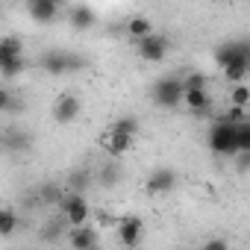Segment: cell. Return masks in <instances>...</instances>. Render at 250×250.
Returning a JSON list of instances; mask_svg holds the SVG:
<instances>
[{
	"label": "cell",
	"mask_w": 250,
	"mask_h": 250,
	"mask_svg": "<svg viewBox=\"0 0 250 250\" xmlns=\"http://www.w3.org/2000/svg\"><path fill=\"white\" fill-rule=\"evenodd\" d=\"M15 229H18V212L12 206H3L0 209V238H9Z\"/></svg>",
	"instance_id": "2e32d148"
},
{
	"label": "cell",
	"mask_w": 250,
	"mask_h": 250,
	"mask_svg": "<svg viewBox=\"0 0 250 250\" xmlns=\"http://www.w3.org/2000/svg\"><path fill=\"white\" fill-rule=\"evenodd\" d=\"M229 100H232V103H238V106H250V88H247V85H241V83H235V85H232V91H229Z\"/></svg>",
	"instance_id": "7402d4cb"
},
{
	"label": "cell",
	"mask_w": 250,
	"mask_h": 250,
	"mask_svg": "<svg viewBox=\"0 0 250 250\" xmlns=\"http://www.w3.org/2000/svg\"><path fill=\"white\" fill-rule=\"evenodd\" d=\"M153 103L156 106H162V109H177V106H183V97H186V85H183V80H177V77H162V80H156L153 83Z\"/></svg>",
	"instance_id": "277c9868"
},
{
	"label": "cell",
	"mask_w": 250,
	"mask_h": 250,
	"mask_svg": "<svg viewBox=\"0 0 250 250\" xmlns=\"http://www.w3.org/2000/svg\"><path fill=\"white\" fill-rule=\"evenodd\" d=\"M229 62H241L250 68V42L247 39H238V42H227L215 50V65L224 71Z\"/></svg>",
	"instance_id": "5b68a950"
},
{
	"label": "cell",
	"mask_w": 250,
	"mask_h": 250,
	"mask_svg": "<svg viewBox=\"0 0 250 250\" xmlns=\"http://www.w3.org/2000/svg\"><path fill=\"white\" fill-rule=\"evenodd\" d=\"M127 33H130V39H145V36H150L153 30H150V21H147V18L136 15V18L127 21Z\"/></svg>",
	"instance_id": "ac0fdd59"
},
{
	"label": "cell",
	"mask_w": 250,
	"mask_h": 250,
	"mask_svg": "<svg viewBox=\"0 0 250 250\" xmlns=\"http://www.w3.org/2000/svg\"><path fill=\"white\" fill-rule=\"evenodd\" d=\"M118 177H121V171H118V165H103L100 168V174H97V180H100V186H115L118 183Z\"/></svg>",
	"instance_id": "44dd1931"
},
{
	"label": "cell",
	"mask_w": 250,
	"mask_h": 250,
	"mask_svg": "<svg viewBox=\"0 0 250 250\" xmlns=\"http://www.w3.org/2000/svg\"><path fill=\"white\" fill-rule=\"evenodd\" d=\"M118 241L124 247H139L142 244V235H145V221L139 215H127V218H121L118 224Z\"/></svg>",
	"instance_id": "ba28073f"
},
{
	"label": "cell",
	"mask_w": 250,
	"mask_h": 250,
	"mask_svg": "<svg viewBox=\"0 0 250 250\" xmlns=\"http://www.w3.org/2000/svg\"><path fill=\"white\" fill-rule=\"evenodd\" d=\"M24 6L36 24H53L62 15V0H24Z\"/></svg>",
	"instance_id": "52a82bcc"
},
{
	"label": "cell",
	"mask_w": 250,
	"mask_h": 250,
	"mask_svg": "<svg viewBox=\"0 0 250 250\" xmlns=\"http://www.w3.org/2000/svg\"><path fill=\"white\" fill-rule=\"evenodd\" d=\"M56 209H59V215H65L68 227H83L88 221V215H91V209L85 203V194L83 191H71V188L59 197Z\"/></svg>",
	"instance_id": "3957f363"
},
{
	"label": "cell",
	"mask_w": 250,
	"mask_h": 250,
	"mask_svg": "<svg viewBox=\"0 0 250 250\" xmlns=\"http://www.w3.org/2000/svg\"><path fill=\"white\" fill-rule=\"evenodd\" d=\"M112 130H118V133H124V136H139L142 133V124H139V118L136 115H124V118H118L115 124H112Z\"/></svg>",
	"instance_id": "e0dca14e"
},
{
	"label": "cell",
	"mask_w": 250,
	"mask_h": 250,
	"mask_svg": "<svg viewBox=\"0 0 250 250\" xmlns=\"http://www.w3.org/2000/svg\"><path fill=\"white\" fill-rule=\"evenodd\" d=\"M221 118H227V121H235V124H238V121H244V118H247V106H238V103H232V106H229V109H227Z\"/></svg>",
	"instance_id": "d4e9b609"
},
{
	"label": "cell",
	"mask_w": 250,
	"mask_h": 250,
	"mask_svg": "<svg viewBox=\"0 0 250 250\" xmlns=\"http://www.w3.org/2000/svg\"><path fill=\"white\" fill-rule=\"evenodd\" d=\"M136 53H139V59L156 65V62H162L168 56V39L165 36H156V33H150L145 39H136Z\"/></svg>",
	"instance_id": "8992f818"
},
{
	"label": "cell",
	"mask_w": 250,
	"mask_h": 250,
	"mask_svg": "<svg viewBox=\"0 0 250 250\" xmlns=\"http://www.w3.org/2000/svg\"><path fill=\"white\" fill-rule=\"evenodd\" d=\"M42 68L47 71V74H68V71H74V68H80V56H71V53H65V50H47L44 56H42Z\"/></svg>",
	"instance_id": "9c48e42d"
},
{
	"label": "cell",
	"mask_w": 250,
	"mask_h": 250,
	"mask_svg": "<svg viewBox=\"0 0 250 250\" xmlns=\"http://www.w3.org/2000/svg\"><path fill=\"white\" fill-rule=\"evenodd\" d=\"M68 244L74 247V250H88V247H94L97 244V229L94 227H71V232H68Z\"/></svg>",
	"instance_id": "5bb4252c"
},
{
	"label": "cell",
	"mask_w": 250,
	"mask_h": 250,
	"mask_svg": "<svg viewBox=\"0 0 250 250\" xmlns=\"http://www.w3.org/2000/svg\"><path fill=\"white\" fill-rule=\"evenodd\" d=\"M206 247H209V250H212V247H227V241H224V238H209Z\"/></svg>",
	"instance_id": "484cf974"
},
{
	"label": "cell",
	"mask_w": 250,
	"mask_h": 250,
	"mask_svg": "<svg viewBox=\"0 0 250 250\" xmlns=\"http://www.w3.org/2000/svg\"><path fill=\"white\" fill-rule=\"evenodd\" d=\"M85 186H88V171H77V174L68 177V188L71 191H85Z\"/></svg>",
	"instance_id": "cb8c5ba5"
},
{
	"label": "cell",
	"mask_w": 250,
	"mask_h": 250,
	"mask_svg": "<svg viewBox=\"0 0 250 250\" xmlns=\"http://www.w3.org/2000/svg\"><path fill=\"white\" fill-rule=\"evenodd\" d=\"M174 186H177V174L171 168H156L145 180V191L147 194H168V191H174Z\"/></svg>",
	"instance_id": "8fae6325"
},
{
	"label": "cell",
	"mask_w": 250,
	"mask_h": 250,
	"mask_svg": "<svg viewBox=\"0 0 250 250\" xmlns=\"http://www.w3.org/2000/svg\"><path fill=\"white\" fill-rule=\"evenodd\" d=\"M235 133H238V147H241V153H250V118H244V121L235 124Z\"/></svg>",
	"instance_id": "ffe728a7"
},
{
	"label": "cell",
	"mask_w": 250,
	"mask_h": 250,
	"mask_svg": "<svg viewBox=\"0 0 250 250\" xmlns=\"http://www.w3.org/2000/svg\"><path fill=\"white\" fill-rule=\"evenodd\" d=\"M68 21H71L74 30H91V27L97 24V15H94L91 6H85V3H74V6H68Z\"/></svg>",
	"instance_id": "4fadbf2b"
},
{
	"label": "cell",
	"mask_w": 250,
	"mask_h": 250,
	"mask_svg": "<svg viewBox=\"0 0 250 250\" xmlns=\"http://www.w3.org/2000/svg\"><path fill=\"white\" fill-rule=\"evenodd\" d=\"M250 74V68L247 65H241V62H229L227 68H224V80L229 83V85H235V83H244V77Z\"/></svg>",
	"instance_id": "d6986e66"
},
{
	"label": "cell",
	"mask_w": 250,
	"mask_h": 250,
	"mask_svg": "<svg viewBox=\"0 0 250 250\" xmlns=\"http://www.w3.org/2000/svg\"><path fill=\"white\" fill-rule=\"evenodd\" d=\"M183 106H186L188 112H194V115H203V112H209V106H212V97L206 94V88H186Z\"/></svg>",
	"instance_id": "9a60e30c"
},
{
	"label": "cell",
	"mask_w": 250,
	"mask_h": 250,
	"mask_svg": "<svg viewBox=\"0 0 250 250\" xmlns=\"http://www.w3.org/2000/svg\"><path fill=\"white\" fill-rule=\"evenodd\" d=\"M100 147L109 156H124L133 147V136H124V133H118V130L109 127V133H103V139H100Z\"/></svg>",
	"instance_id": "7c38bea8"
},
{
	"label": "cell",
	"mask_w": 250,
	"mask_h": 250,
	"mask_svg": "<svg viewBox=\"0 0 250 250\" xmlns=\"http://www.w3.org/2000/svg\"><path fill=\"white\" fill-rule=\"evenodd\" d=\"M24 44L15 39V36H6L0 42V74L3 80H15L21 71H24Z\"/></svg>",
	"instance_id": "7a4b0ae2"
},
{
	"label": "cell",
	"mask_w": 250,
	"mask_h": 250,
	"mask_svg": "<svg viewBox=\"0 0 250 250\" xmlns=\"http://www.w3.org/2000/svg\"><path fill=\"white\" fill-rule=\"evenodd\" d=\"M80 109H83V103H80V97L77 94H71V91H65L56 103H53V121L56 124H71V121H77L80 118Z\"/></svg>",
	"instance_id": "30bf717a"
},
{
	"label": "cell",
	"mask_w": 250,
	"mask_h": 250,
	"mask_svg": "<svg viewBox=\"0 0 250 250\" xmlns=\"http://www.w3.org/2000/svg\"><path fill=\"white\" fill-rule=\"evenodd\" d=\"M209 147L212 153L218 156H238L241 147H238V133H235V121H227V118H215L212 127H209Z\"/></svg>",
	"instance_id": "6da1fadb"
},
{
	"label": "cell",
	"mask_w": 250,
	"mask_h": 250,
	"mask_svg": "<svg viewBox=\"0 0 250 250\" xmlns=\"http://www.w3.org/2000/svg\"><path fill=\"white\" fill-rule=\"evenodd\" d=\"M183 85H186V88H206V85H209V80H206V74L191 71V74H186V77H183Z\"/></svg>",
	"instance_id": "603a6c76"
}]
</instances>
